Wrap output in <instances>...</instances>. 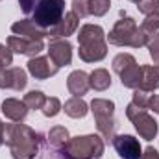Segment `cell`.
<instances>
[{"instance_id":"cell-26","label":"cell","mask_w":159,"mask_h":159,"mask_svg":"<svg viewBox=\"0 0 159 159\" xmlns=\"http://www.w3.org/2000/svg\"><path fill=\"white\" fill-rule=\"evenodd\" d=\"M150 98H152V94H150L148 91H143V89H133V98H131V102H133L135 106H139V107H143V109H148Z\"/></svg>"},{"instance_id":"cell-5","label":"cell","mask_w":159,"mask_h":159,"mask_svg":"<svg viewBox=\"0 0 159 159\" xmlns=\"http://www.w3.org/2000/svg\"><path fill=\"white\" fill-rule=\"evenodd\" d=\"M91 111L94 117L96 129L102 139L113 141L115 137V102L107 98H94L91 102Z\"/></svg>"},{"instance_id":"cell-35","label":"cell","mask_w":159,"mask_h":159,"mask_svg":"<svg viewBox=\"0 0 159 159\" xmlns=\"http://www.w3.org/2000/svg\"><path fill=\"white\" fill-rule=\"evenodd\" d=\"M4 129H6V124L0 120V146L4 144Z\"/></svg>"},{"instance_id":"cell-28","label":"cell","mask_w":159,"mask_h":159,"mask_svg":"<svg viewBox=\"0 0 159 159\" xmlns=\"http://www.w3.org/2000/svg\"><path fill=\"white\" fill-rule=\"evenodd\" d=\"M72 13L78 19L89 17V0H72Z\"/></svg>"},{"instance_id":"cell-33","label":"cell","mask_w":159,"mask_h":159,"mask_svg":"<svg viewBox=\"0 0 159 159\" xmlns=\"http://www.w3.org/2000/svg\"><path fill=\"white\" fill-rule=\"evenodd\" d=\"M141 159H159V152L154 148V146H148L146 150H143Z\"/></svg>"},{"instance_id":"cell-15","label":"cell","mask_w":159,"mask_h":159,"mask_svg":"<svg viewBox=\"0 0 159 159\" xmlns=\"http://www.w3.org/2000/svg\"><path fill=\"white\" fill-rule=\"evenodd\" d=\"M2 113L11 122H22L28 115V106L17 98H6L2 102Z\"/></svg>"},{"instance_id":"cell-2","label":"cell","mask_w":159,"mask_h":159,"mask_svg":"<svg viewBox=\"0 0 159 159\" xmlns=\"http://www.w3.org/2000/svg\"><path fill=\"white\" fill-rule=\"evenodd\" d=\"M78 56L85 63H98L107 56L106 32L100 24H83L78 32Z\"/></svg>"},{"instance_id":"cell-8","label":"cell","mask_w":159,"mask_h":159,"mask_svg":"<svg viewBox=\"0 0 159 159\" xmlns=\"http://www.w3.org/2000/svg\"><path fill=\"white\" fill-rule=\"evenodd\" d=\"M111 143L120 159H141L143 156L141 143L133 135H115Z\"/></svg>"},{"instance_id":"cell-3","label":"cell","mask_w":159,"mask_h":159,"mask_svg":"<svg viewBox=\"0 0 159 159\" xmlns=\"http://www.w3.org/2000/svg\"><path fill=\"white\" fill-rule=\"evenodd\" d=\"M152 35H148L141 26H137L135 19L124 15V11L120 13V19L115 22L113 30L109 32L107 41L109 44L115 46H131V48H141L146 46Z\"/></svg>"},{"instance_id":"cell-29","label":"cell","mask_w":159,"mask_h":159,"mask_svg":"<svg viewBox=\"0 0 159 159\" xmlns=\"http://www.w3.org/2000/svg\"><path fill=\"white\" fill-rule=\"evenodd\" d=\"M148 52H150V57L154 59V65H157L159 67V32L157 34H154L150 41H148Z\"/></svg>"},{"instance_id":"cell-1","label":"cell","mask_w":159,"mask_h":159,"mask_svg":"<svg viewBox=\"0 0 159 159\" xmlns=\"http://www.w3.org/2000/svg\"><path fill=\"white\" fill-rule=\"evenodd\" d=\"M4 143L7 144L13 159H35L43 143V135L22 122H13L6 124Z\"/></svg>"},{"instance_id":"cell-11","label":"cell","mask_w":159,"mask_h":159,"mask_svg":"<svg viewBox=\"0 0 159 159\" xmlns=\"http://www.w3.org/2000/svg\"><path fill=\"white\" fill-rule=\"evenodd\" d=\"M28 85L26 70L20 67H7L0 70V89H13V91H22Z\"/></svg>"},{"instance_id":"cell-7","label":"cell","mask_w":159,"mask_h":159,"mask_svg":"<svg viewBox=\"0 0 159 159\" xmlns=\"http://www.w3.org/2000/svg\"><path fill=\"white\" fill-rule=\"evenodd\" d=\"M126 117L133 122V128L137 129V133L141 135V139L154 141L157 137L159 124L156 122V119L152 115H148L146 109H143V107L135 106L133 102H129L128 107H126Z\"/></svg>"},{"instance_id":"cell-6","label":"cell","mask_w":159,"mask_h":159,"mask_svg":"<svg viewBox=\"0 0 159 159\" xmlns=\"http://www.w3.org/2000/svg\"><path fill=\"white\" fill-rule=\"evenodd\" d=\"M63 15L65 0H39L32 13V20L43 30H50L63 19Z\"/></svg>"},{"instance_id":"cell-13","label":"cell","mask_w":159,"mask_h":159,"mask_svg":"<svg viewBox=\"0 0 159 159\" xmlns=\"http://www.w3.org/2000/svg\"><path fill=\"white\" fill-rule=\"evenodd\" d=\"M80 26V19L72 13V11H69V13H65L63 15V19L54 26V28H50L48 30V39L54 41V39H67L69 35H72L76 30H78Z\"/></svg>"},{"instance_id":"cell-16","label":"cell","mask_w":159,"mask_h":159,"mask_svg":"<svg viewBox=\"0 0 159 159\" xmlns=\"http://www.w3.org/2000/svg\"><path fill=\"white\" fill-rule=\"evenodd\" d=\"M67 89H69V93L72 96H80L81 98L91 89V85H89V74L85 70H74V72H70L69 78H67Z\"/></svg>"},{"instance_id":"cell-36","label":"cell","mask_w":159,"mask_h":159,"mask_svg":"<svg viewBox=\"0 0 159 159\" xmlns=\"http://www.w3.org/2000/svg\"><path fill=\"white\" fill-rule=\"evenodd\" d=\"M129 2H133V4H139V2H143V0H129Z\"/></svg>"},{"instance_id":"cell-23","label":"cell","mask_w":159,"mask_h":159,"mask_svg":"<svg viewBox=\"0 0 159 159\" xmlns=\"http://www.w3.org/2000/svg\"><path fill=\"white\" fill-rule=\"evenodd\" d=\"M63 109V106H61V102H59V98H56V96H50V98H46V102H44V106H43V115L46 117V119H54V117H57L59 115V111Z\"/></svg>"},{"instance_id":"cell-32","label":"cell","mask_w":159,"mask_h":159,"mask_svg":"<svg viewBox=\"0 0 159 159\" xmlns=\"http://www.w3.org/2000/svg\"><path fill=\"white\" fill-rule=\"evenodd\" d=\"M37 2H39V0H19V6H20L22 13L30 15V13H34V9H35Z\"/></svg>"},{"instance_id":"cell-9","label":"cell","mask_w":159,"mask_h":159,"mask_svg":"<svg viewBox=\"0 0 159 159\" xmlns=\"http://www.w3.org/2000/svg\"><path fill=\"white\" fill-rule=\"evenodd\" d=\"M26 67H28V72L35 80H48V78H52V76H56L57 70H59V67L48 56L30 57V61L26 63Z\"/></svg>"},{"instance_id":"cell-21","label":"cell","mask_w":159,"mask_h":159,"mask_svg":"<svg viewBox=\"0 0 159 159\" xmlns=\"http://www.w3.org/2000/svg\"><path fill=\"white\" fill-rule=\"evenodd\" d=\"M48 144L50 146H54L56 150H59V148H63L65 144H67V141L70 139V135H69V129L65 128V126H54L50 131H48Z\"/></svg>"},{"instance_id":"cell-27","label":"cell","mask_w":159,"mask_h":159,"mask_svg":"<svg viewBox=\"0 0 159 159\" xmlns=\"http://www.w3.org/2000/svg\"><path fill=\"white\" fill-rule=\"evenodd\" d=\"M133 61H135V57H133L131 54H126V52L117 54V56L113 57V70L119 74L124 67H128V65H129V63H133Z\"/></svg>"},{"instance_id":"cell-25","label":"cell","mask_w":159,"mask_h":159,"mask_svg":"<svg viewBox=\"0 0 159 159\" xmlns=\"http://www.w3.org/2000/svg\"><path fill=\"white\" fill-rule=\"evenodd\" d=\"M141 28H143L148 35L157 34V30H159V13L146 15V17H144V20H143V24H141Z\"/></svg>"},{"instance_id":"cell-10","label":"cell","mask_w":159,"mask_h":159,"mask_svg":"<svg viewBox=\"0 0 159 159\" xmlns=\"http://www.w3.org/2000/svg\"><path fill=\"white\" fill-rule=\"evenodd\" d=\"M7 46H9L11 52L22 54V56H28V57H35L44 50L43 41L28 39V37H20V35H9L7 37Z\"/></svg>"},{"instance_id":"cell-30","label":"cell","mask_w":159,"mask_h":159,"mask_svg":"<svg viewBox=\"0 0 159 159\" xmlns=\"http://www.w3.org/2000/svg\"><path fill=\"white\" fill-rule=\"evenodd\" d=\"M139 11L143 15H152V13H159V0H143L137 4Z\"/></svg>"},{"instance_id":"cell-24","label":"cell","mask_w":159,"mask_h":159,"mask_svg":"<svg viewBox=\"0 0 159 159\" xmlns=\"http://www.w3.org/2000/svg\"><path fill=\"white\" fill-rule=\"evenodd\" d=\"M111 9V0H89V15L104 17Z\"/></svg>"},{"instance_id":"cell-4","label":"cell","mask_w":159,"mask_h":159,"mask_svg":"<svg viewBox=\"0 0 159 159\" xmlns=\"http://www.w3.org/2000/svg\"><path fill=\"white\" fill-rule=\"evenodd\" d=\"M104 148L106 144L100 135H78L70 137L57 154L61 159H102Z\"/></svg>"},{"instance_id":"cell-17","label":"cell","mask_w":159,"mask_h":159,"mask_svg":"<svg viewBox=\"0 0 159 159\" xmlns=\"http://www.w3.org/2000/svg\"><path fill=\"white\" fill-rule=\"evenodd\" d=\"M139 89L154 93L159 89V67L157 65H143L141 67V83Z\"/></svg>"},{"instance_id":"cell-20","label":"cell","mask_w":159,"mask_h":159,"mask_svg":"<svg viewBox=\"0 0 159 159\" xmlns=\"http://www.w3.org/2000/svg\"><path fill=\"white\" fill-rule=\"evenodd\" d=\"M89 85L94 91H107L111 87V74L106 69H94L89 74Z\"/></svg>"},{"instance_id":"cell-34","label":"cell","mask_w":159,"mask_h":159,"mask_svg":"<svg viewBox=\"0 0 159 159\" xmlns=\"http://www.w3.org/2000/svg\"><path fill=\"white\" fill-rule=\"evenodd\" d=\"M148 109H152L154 113H157L159 115V94H152L150 104H148Z\"/></svg>"},{"instance_id":"cell-31","label":"cell","mask_w":159,"mask_h":159,"mask_svg":"<svg viewBox=\"0 0 159 159\" xmlns=\"http://www.w3.org/2000/svg\"><path fill=\"white\" fill-rule=\"evenodd\" d=\"M11 63H13V52L9 50V46H6V44L0 43V70L7 69Z\"/></svg>"},{"instance_id":"cell-12","label":"cell","mask_w":159,"mask_h":159,"mask_svg":"<svg viewBox=\"0 0 159 159\" xmlns=\"http://www.w3.org/2000/svg\"><path fill=\"white\" fill-rule=\"evenodd\" d=\"M48 57L61 69V67H67L70 65L72 61V44L67 39H54L50 41L48 44Z\"/></svg>"},{"instance_id":"cell-19","label":"cell","mask_w":159,"mask_h":159,"mask_svg":"<svg viewBox=\"0 0 159 159\" xmlns=\"http://www.w3.org/2000/svg\"><path fill=\"white\" fill-rule=\"evenodd\" d=\"M63 109H65V113H67L70 119H83V117L89 113V106H87V102H85L83 98H80V96H72V98H69V100L65 102Z\"/></svg>"},{"instance_id":"cell-22","label":"cell","mask_w":159,"mask_h":159,"mask_svg":"<svg viewBox=\"0 0 159 159\" xmlns=\"http://www.w3.org/2000/svg\"><path fill=\"white\" fill-rule=\"evenodd\" d=\"M22 102L28 106V109H43V106L46 102V96H44L43 91H30V93L24 94Z\"/></svg>"},{"instance_id":"cell-14","label":"cell","mask_w":159,"mask_h":159,"mask_svg":"<svg viewBox=\"0 0 159 159\" xmlns=\"http://www.w3.org/2000/svg\"><path fill=\"white\" fill-rule=\"evenodd\" d=\"M11 32H13L15 35L28 37V39H35V41H43L44 37H48V30H43V28L37 26L32 19L17 20V22L11 26Z\"/></svg>"},{"instance_id":"cell-18","label":"cell","mask_w":159,"mask_h":159,"mask_svg":"<svg viewBox=\"0 0 159 159\" xmlns=\"http://www.w3.org/2000/svg\"><path fill=\"white\" fill-rule=\"evenodd\" d=\"M120 76V83L128 89H139V83H141V67L137 65V61L129 63L128 67H124L119 72Z\"/></svg>"}]
</instances>
